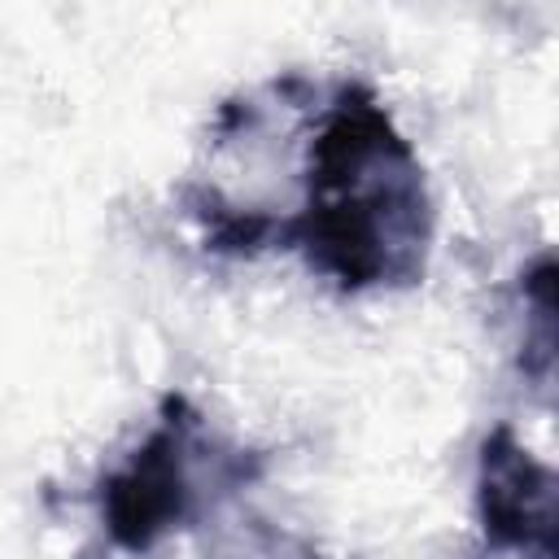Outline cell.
Listing matches in <instances>:
<instances>
[{
  "mask_svg": "<svg viewBox=\"0 0 559 559\" xmlns=\"http://www.w3.org/2000/svg\"><path fill=\"white\" fill-rule=\"evenodd\" d=\"M297 205L271 249H301L341 293L411 288L432 245V201L411 140L362 79H336L306 105Z\"/></svg>",
  "mask_w": 559,
  "mask_h": 559,
  "instance_id": "cell-1",
  "label": "cell"
},
{
  "mask_svg": "<svg viewBox=\"0 0 559 559\" xmlns=\"http://www.w3.org/2000/svg\"><path fill=\"white\" fill-rule=\"evenodd\" d=\"M201 415L188 397L170 393L153 432L135 454L100 485V524L105 537L127 555H148L162 537L183 528L201 507V454H205Z\"/></svg>",
  "mask_w": 559,
  "mask_h": 559,
  "instance_id": "cell-2",
  "label": "cell"
},
{
  "mask_svg": "<svg viewBox=\"0 0 559 559\" xmlns=\"http://www.w3.org/2000/svg\"><path fill=\"white\" fill-rule=\"evenodd\" d=\"M476 511L485 546L555 559V472L537 463L507 424H498L480 445Z\"/></svg>",
  "mask_w": 559,
  "mask_h": 559,
  "instance_id": "cell-3",
  "label": "cell"
}]
</instances>
